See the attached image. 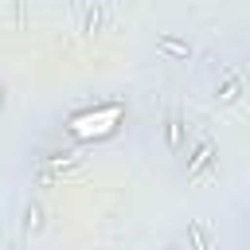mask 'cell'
Returning <instances> with one entry per match:
<instances>
[{"instance_id":"6da1fadb","label":"cell","mask_w":250,"mask_h":250,"mask_svg":"<svg viewBox=\"0 0 250 250\" xmlns=\"http://www.w3.org/2000/svg\"><path fill=\"white\" fill-rule=\"evenodd\" d=\"M125 117V105L121 102H105L98 109H82L66 121V133L78 137V141H102V137H113V129L121 125Z\"/></svg>"},{"instance_id":"7a4b0ae2","label":"cell","mask_w":250,"mask_h":250,"mask_svg":"<svg viewBox=\"0 0 250 250\" xmlns=\"http://www.w3.org/2000/svg\"><path fill=\"white\" fill-rule=\"evenodd\" d=\"M164 145L172 152H180V145H184V117L176 109H168V117H164Z\"/></svg>"},{"instance_id":"3957f363","label":"cell","mask_w":250,"mask_h":250,"mask_svg":"<svg viewBox=\"0 0 250 250\" xmlns=\"http://www.w3.org/2000/svg\"><path fill=\"white\" fill-rule=\"evenodd\" d=\"M156 51H164L168 59H191V43H184L176 35H160L156 39Z\"/></svg>"},{"instance_id":"277c9868","label":"cell","mask_w":250,"mask_h":250,"mask_svg":"<svg viewBox=\"0 0 250 250\" xmlns=\"http://www.w3.org/2000/svg\"><path fill=\"white\" fill-rule=\"evenodd\" d=\"M211 160H215V145H211V141H199V145H195V152H191L188 176H199V172H203V168H207Z\"/></svg>"},{"instance_id":"5b68a950","label":"cell","mask_w":250,"mask_h":250,"mask_svg":"<svg viewBox=\"0 0 250 250\" xmlns=\"http://www.w3.org/2000/svg\"><path fill=\"white\" fill-rule=\"evenodd\" d=\"M78 160H82L78 148H70V152H51V156H43V168H74Z\"/></svg>"},{"instance_id":"8992f818","label":"cell","mask_w":250,"mask_h":250,"mask_svg":"<svg viewBox=\"0 0 250 250\" xmlns=\"http://www.w3.org/2000/svg\"><path fill=\"white\" fill-rule=\"evenodd\" d=\"M188 238H191L195 250H211V230H207L203 223H191V227H188Z\"/></svg>"},{"instance_id":"52a82bcc","label":"cell","mask_w":250,"mask_h":250,"mask_svg":"<svg viewBox=\"0 0 250 250\" xmlns=\"http://www.w3.org/2000/svg\"><path fill=\"white\" fill-rule=\"evenodd\" d=\"M238 94H242V82L238 78H227L219 86V102H238Z\"/></svg>"},{"instance_id":"ba28073f","label":"cell","mask_w":250,"mask_h":250,"mask_svg":"<svg viewBox=\"0 0 250 250\" xmlns=\"http://www.w3.org/2000/svg\"><path fill=\"white\" fill-rule=\"evenodd\" d=\"M39 227H43V211H39V203H27V230L35 234Z\"/></svg>"},{"instance_id":"9c48e42d","label":"cell","mask_w":250,"mask_h":250,"mask_svg":"<svg viewBox=\"0 0 250 250\" xmlns=\"http://www.w3.org/2000/svg\"><path fill=\"white\" fill-rule=\"evenodd\" d=\"M98 27H102V8L94 4V8H90V16H86V31H98Z\"/></svg>"},{"instance_id":"30bf717a","label":"cell","mask_w":250,"mask_h":250,"mask_svg":"<svg viewBox=\"0 0 250 250\" xmlns=\"http://www.w3.org/2000/svg\"><path fill=\"white\" fill-rule=\"evenodd\" d=\"M0 105H4V86H0Z\"/></svg>"}]
</instances>
